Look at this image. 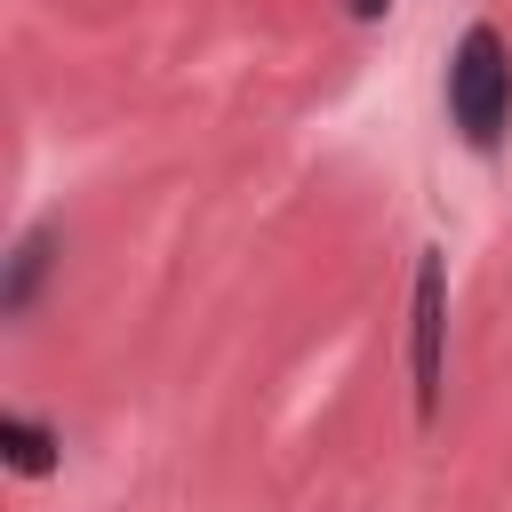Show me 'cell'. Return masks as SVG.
<instances>
[{"mask_svg":"<svg viewBox=\"0 0 512 512\" xmlns=\"http://www.w3.org/2000/svg\"><path fill=\"white\" fill-rule=\"evenodd\" d=\"M448 112L464 128V144L496 152L504 144V120H512V56H504V32L496 24H472L448 56Z\"/></svg>","mask_w":512,"mask_h":512,"instance_id":"obj_1","label":"cell"},{"mask_svg":"<svg viewBox=\"0 0 512 512\" xmlns=\"http://www.w3.org/2000/svg\"><path fill=\"white\" fill-rule=\"evenodd\" d=\"M440 256H424V272H416V408L432 416L440 408Z\"/></svg>","mask_w":512,"mask_h":512,"instance_id":"obj_2","label":"cell"},{"mask_svg":"<svg viewBox=\"0 0 512 512\" xmlns=\"http://www.w3.org/2000/svg\"><path fill=\"white\" fill-rule=\"evenodd\" d=\"M8 440H16V464H24V472H40V464H48V448H40V432H32L24 416L8 424Z\"/></svg>","mask_w":512,"mask_h":512,"instance_id":"obj_3","label":"cell"},{"mask_svg":"<svg viewBox=\"0 0 512 512\" xmlns=\"http://www.w3.org/2000/svg\"><path fill=\"white\" fill-rule=\"evenodd\" d=\"M384 8H392V0H352V16H384Z\"/></svg>","mask_w":512,"mask_h":512,"instance_id":"obj_4","label":"cell"}]
</instances>
